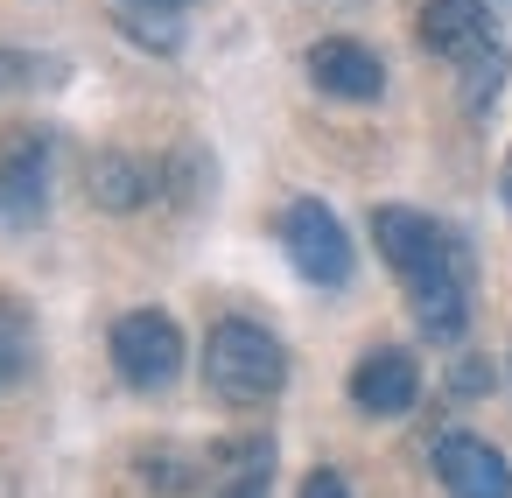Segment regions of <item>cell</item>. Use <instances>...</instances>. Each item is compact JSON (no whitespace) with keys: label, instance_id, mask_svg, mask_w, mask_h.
Here are the masks:
<instances>
[{"label":"cell","instance_id":"1","mask_svg":"<svg viewBox=\"0 0 512 498\" xmlns=\"http://www.w3.org/2000/svg\"><path fill=\"white\" fill-rule=\"evenodd\" d=\"M204 386H211L218 400H232V407L274 400V393L288 386V351H281V337H274L267 323H253V316L211 323V337H204Z\"/></svg>","mask_w":512,"mask_h":498},{"label":"cell","instance_id":"2","mask_svg":"<svg viewBox=\"0 0 512 498\" xmlns=\"http://www.w3.org/2000/svg\"><path fill=\"white\" fill-rule=\"evenodd\" d=\"M372 246L386 253V267H393L407 288L470 267V246H463L456 232H442L428 211H407V204H379V211H372Z\"/></svg>","mask_w":512,"mask_h":498},{"label":"cell","instance_id":"3","mask_svg":"<svg viewBox=\"0 0 512 498\" xmlns=\"http://www.w3.org/2000/svg\"><path fill=\"white\" fill-rule=\"evenodd\" d=\"M50 162H57L50 127H8L0 134V225L8 232H29L50 211Z\"/></svg>","mask_w":512,"mask_h":498},{"label":"cell","instance_id":"4","mask_svg":"<svg viewBox=\"0 0 512 498\" xmlns=\"http://www.w3.org/2000/svg\"><path fill=\"white\" fill-rule=\"evenodd\" d=\"M113 372H120L134 393L176 386V372H183V330H176V316H162V309H127V316L113 323Z\"/></svg>","mask_w":512,"mask_h":498},{"label":"cell","instance_id":"5","mask_svg":"<svg viewBox=\"0 0 512 498\" xmlns=\"http://www.w3.org/2000/svg\"><path fill=\"white\" fill-rule=\"evenodd\" d=\"M281 246H288L295 274H302V281H316V288H344V281H351V267H358V253H351V239H344L337 211H330V204H316V197H295V204L281 211Z\"/></svg>","mask_w":512,"mask_h":498},{"label":"cell","instance_id":"6","mask_svg":"<svg viewBox=\"0 0 512 498\" xmlns=\"http://www.w3.org/2000/svg\"><path fill=\"white\" fill-rule=\"evenodd\" d=\"M274 484V442L267 435H225L197 456L183 498H267Z\"/></svg>","mask_w":512,"mask_h":498},{"label":"cell","instance_id":"7","mask_svg":"<svg viewBox=\"0 0 512 498\" xmlns=\"http://www.w3.org/2000/svg\"><path fill=\"white\" fill-rule=\"evenodd\" d=\"M435 477H442V491L449 498H512V463H505V449H491L484 435H442L435 442Z\"/></svg>","mask_w":512,"mask_h":498},{"label":"cell","instance_id":"8","mask_svg":"<svg viewBox=\"0 0 512 498\" xmlns=\"http://www.w3.org/2000/svg\"><path fill=\"white\" fill-rule=\"evenodd\" d=\"M414 393H421V365L400 351V344H379V351H365L358 365H351V407L358 414H407L414 407Z\"/></svg>","mask_w":512,"mask_h":498},{"label":"cell","instance_id":"9","mask_svg":"<svg viewBox=\"0 0 512 498\" xmlns=\"http://www.w3.org/2000/svg\"><path fill=\"white\" fill-rule=\"evenodd\" d=\"M421 43L449 64H477L484 50H498L491 8L484 0H421Z\"/></svg>","mask_w":512,"mask_h":498},{"label":"cell","instance_id":"10","mask_svg":"<svg viewBox=\"0 0 512 498\" xmlns=\"http://www.w3.org/2000/svg\"><path fill=\"white\" fill-rule=\"evenodd\" d=\"M309 78H316V92L351 99V106H365V99L386 92V64H379L365 43H351V36H323V43L309 50Z\"/></svg>","mask_w":512,"mask_h":498},{"label":"cell","instance_id":"11","mask_svg":"<svg viewBox=\"0 0 512 498\" xmlns=\"http://www.w3.org/2000/svg\"><path fill=\"white\" fill-rule=\"evenodd\" d=\"M407 302H414L421 337L456 344V337H463V323H470V267H456V274H435V281L407 288Z\"/></svg>","mask_w":512,"mask_h":498},{"label":"cell","instance_id":"12","mask_svg":"<svg viewBox=\"0 0 512 498\" xmlns=\"http://www.w3.org/2000/svg\"><path fill=\"white\" fill-rule=\"evenodd\" d=\"M85 190H92L99 211H141V204L162 190V176H155L148 162H134V155H92Z\"/></svg>","mask_w":512,"mask_h":498},{"label":"cell","instance_id":"13","mask_svg":"<svg viewBox=\"0 0 512 498\" xmlns=\"http://www.w3.org/2000/svg\"><path fill=\"white\" fill-rule=\"evenodd\" d=\"M29 365H36V323H29V309L15 295H0V393L22 386Z\"/></svg>","mask_w":512,"mask_h":498},{"label":"cell","instance_id":"14","mask_svg":"<svg viewBox=\"0 0 512 498\" xmlns=\"http://www.w3.org/2000/svg\"><path fill=\"white\" fill-rule=\"evenodd\" d=\"M505 78H512L505 50H484L477 64H463V113H491V99L505 92Z\"/></svg>","mask_w":512,"mask_h":498},{"label":"cell","instance_id":"15","mask_svg":"<svg viewBox=\"0 0 512 498\" xmlns=\"http://www.w3.org/2000/svg\"><path fill=\"white\" fill-rule=\"evenodd\" d=\"M120 36L141 43V50H183V22L176 15H155V8H120Z\"/></svg>","mask_w":512,"mask_h":498},{"label":"cell","instance_id":"16","mask_svg":"<svg viewBox=\"0 0 512 498\" xmlns=\"http://www.w3.org/2000/svg\"><path fill=\"white\" fill-rule=\"evenodd\" d=\"M57 64L50 57H22V50H0V85H43Z\"/></svg>","mask_w":512,"mask_h":498},{"label":"cell","instance_id":"17","mask_svg":"<svg viewBox=\"0 0 512 498\" xmlns=\"http://www.w3.org/2000/svg\"><path fill=\"white\" fill-rule=\"evenodd\" d=\"M449 393H463V400L491 393V365H484V358H456V365H449Z\"/></svg>","mask_w":512,"mask_h":498},{"label":"cell","instance_id":"18","mask_svg":"<svg viewBox=\"0 0 512 498\" xmlns=\"http://www.w3.org/2000/svg\"><path fill=\"white\" fill-rule=\"evenodd\" d=\"M302 498H351V484H344V470H330V463H323V470H309V477H302Z\"/></svg>","mask_w":512,"mask_h":498},{"label":"cell","instance_id":"19","mask_svg":"<svg viewBox=\"0 0 512 498\" xmlns=\"http://www.w3.org/2000/svg\"><path fill=\"white\" fill-rule=\"evenodd\" d=\"M120 8H155V15H183L190 0H120Z\"/></svg>","mask_w":512,"mask_h":498},{"label":"cell","instance_id":"20","mask_svg":"<svg viewBox=\"0 0 512 498\" xmlns=\"http://www.w3.org/2000/svg\"><path fill=\"white\" fill-rule=\"evenodd\" d=\"M498 190H505V211H512V155H505V183Z\"/></svg>","mask_w":512,"mask_h":498}]
</instances>
